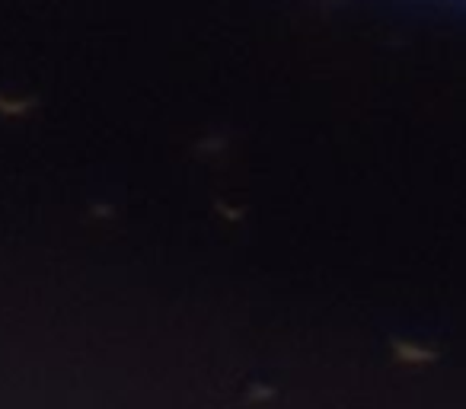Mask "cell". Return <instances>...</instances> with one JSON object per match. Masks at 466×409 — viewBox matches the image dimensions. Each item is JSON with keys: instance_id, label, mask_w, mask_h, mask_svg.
<instances>
[{"instance_id": "obj_1", "label": "cell", "mask_w": 466, "mask_h": 409, "mask_svg": "<svg viewBox=\"0 0 466 409\" xmlns=\"http://www.w3.org/2000/svg\"><path fill=\"white\" fill-rule=\"evenodd\" d=\"M279 394V383L268 381V377H249L247 383H243V403H268L272 396Z\"/></svg>"}]
</instances>
